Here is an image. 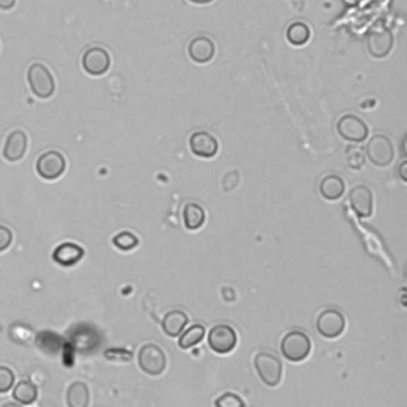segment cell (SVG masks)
Segmentation results:
<instances>
[{"mask_svg": "<svg viewBox=\"0 0 407 407\" xmlns=\"http://www.w3.org/2000/svg\"><path fill=\"white\" fill-rule=\"evenodd\" d=\"M281 355L290 363H300L308 360L312 353L310 337L303 331H290L284 336L280 344Z\"/></svg>", "mask_w": 407, "mask_h": 407, "instance_id": "2", "label": "cell"}, {"mask_svg": "<svg viewBox=\"0 0 407 407\" xmlns=\"http://www.w3.org/2000/svg\"><path fill=\"white\" fill-rule=\"evenodd\" d=\"M253 365L256 374L266 387L274 388L280 385L281 379H284V365L274 353L258 352L255 355Z\"/></svg>", "mask_w": 407, "mask_h": 407, "instance_id": "1", "label": "cell"}, {"mask_svg": "<svg viewBox=\"0 0 407 407\" xmlns=\"http://www.w3.org/2000/svg\"><path fill=\"white\" fill-rule=\"evenodd\" d=\"M406 167H407V162L404 161L403 164H401V180H403V181H407V175L404 174V169H406Z\"/></svg>", "mask_w": 407, "mask_h": 407, "instance_id": "29", "label": "cell"}, {"mask_svg": "<svg viewBox=\"0 0 407 407\" xmlns=\"http://www.w3.org/2000/svg\"><path fill=\"white\" fill-rule=\"evenodd\" d=\"M367 49L377 59L387 58L393 49V34L388 28H375L367 35Z\"/></svg>", "mask_w": 407, "mask_h": 407, "instance_id": "13", "label": "cell"}, {"mask_svg": "<svg viewBox=\"0 0 407 407\" xmlns=\"http://www.w3.org/2000/svg\"><path fill=\"white\" fill-rule=\"evenodd\" d=\"M137 363L143 372L158 377L167 367V356L159 346L156 344H145L140 347L139 355H137Z\"/></svg>", "mask_w": 407, "mask_h": 407, "instance_id": "4", "label": "cell"}, {"mask_svg": "<svg viewBox=\"0 0 407 407\" xmlns=\"http://www.w3.org/2000/svg\"><path fill=\"white\" fill-rule=\"evenodd\" d=\"M15 385V372L10 367L0 366V393H7Z\"/></svg>", "mask_w": 407, "mask_h": 407, "instance_id": "26", "label": "cell"}, {"mask_svg": "<svg viewBox=\"0 0 407 407\" xmlns=\"http://www.w3.org/2000/svg\"><path fill=\"white\" fill-rule=\"evenodd\" d=\"M15 5H16V0H0V10L2 11L13 10Z\"/></svg>", "mask_w": 407, "mask_h": 407, "instance_id": "28", "label": "cell"}, {"mask_svg": "<svg viewBox=\"0 0 407 407\" xmlns=\"http://www.w3.org/2000/svg\"><path fill=\"white\" fill-rule=\"evenodd\" d=\"M348 204L360 218H371L374 214V194L366 185H356L348 194Z\"/></svg>", "mask_w": 407, "mask_h": 407, "instance_id": "11", "label": "cell"}, {"mask_svg": "<svg viewBox=\"0 0 407 407\" xmlns=\"http://www.w3.org/2000/svg\"><path fill=\"white\" fill-rule=\"evenodd\" d=\"M344 193H346V181L341 175L329 174L322 178L320 194L323 199L334 202V200H339L344 196Z\"/></svg>", "mask_w": 407, "mask_h": 407, "instance_id": "17", "label": "cell"}, {"mask_svg": "<svg viewBox=\"0 0 407 407\" xmlns=\"http://www.w3.org/2000/svg\"><path fill=\"white\" fill-rule=\"evenodd\" d=\"M215 407H245V401H243L237 393H223L221 396L215 399Z\"/></svg>", "mask_w": 407, "mask_h": 407, "instance_id": "25", "label": "cell"}, {"mask_svg": "<svg viewBox=\"0 0 407 407\" xmlns=\"http://www.w3.org/2000/svg\"><path fill=\"white\" fill-rule=\"evenodd\" d=\"M205 337V328L202 324H193V327L186 328L183 333L178 336V347L183 350H190L193 347L199 346Z\"/></svg>", "mask_w": 407, "mask_h": 407, "instance_id": "21", "label": "cell"}, {"mask_svg": "<svg viewBox=\"0 0 407 407\" xmlns=\"http://www.w3.org/2000/svg\"><path fill=\"white\" fill-rule=\"evenodd\" d=\"M81 66H83V71L87 75H91V77H102V75L109 72L111 66L110 53L102 47L87 48L83 58H81Z\"/></svg>", "mask_w": 407, "mask_h": 407, "instance_id": "9", "label": "cell"}, {"mask_svg": "<svg viewBox=\"0 0 407 407\" xmlns=\"http://www.w3.org/2000/svg\"><path fill=\"white\" fill-rule=\"evenodd\" d=\"M366 156L375 167H388L394 161L391 140L384 134L372 135L366 147Z\"/></svg>", "mask_w": 407, "mask_h": 407, "instance_id": "6", "label": "cell"}, {"mask_svg": "<svg viewBox=\"0 0 407 407\" xmlns=\"http://www.w3.org/2000/svg\"><path fill=\"white\" fill-rule=\"evenodd\" d=\"M85 250L73 242H64L54 248L53 260L62 267H72L83 258Z\"/></svg>", "mask_w": 407, "mask_h": 407, "instance_id": "16", "label": "cell"}, {"mask_svg": "<svg viewBox=\"0 0 407 407\" xmlns=\"http://www.w3.org/2000/svg\"><path fill=\"white\" fill-rule=\"evenodd\" d=\"M190 150L198 158L210 159L218 154L220 143H218L217 137L207 133V130H198L190 137Z\"/></svg>", "mask_w": 407, "mask_h": 407, "instance_id": "12", "label": "cell"}, {"mask_svg": "<svg viewBox=\"0 0 407 407\" xmlns=\"http://www.w3.org/2000/svg\"><path fill=\"white\" fill-rule=\"evenodd\" d=\"M347 328L346 315L336 309L323 310L317 318V329L324 339H337Z\"/></svg>", "mask_w": 407, "mask_h": 407, "instance_id": "8", "label": "cell"}, {"mask_svg": "<svg viewBox=\"0 0 407 407\" xmlns=\"http://www.w3.org/2000/svg\"><path fill=\"white\" fill-rule=\"evenodd\" d=\"M337 134L347 142L361 143L367 139L369 128L360 116L347 114L341 116L339 121H337Z\"/></svg>", "mask_w": 407, "mask_h": 407, "instance_id": "10", "label": "cell"}, {"mask_svg": "<svg viewBox=\"0 0 407 407\" xmlns=\"http://www.w3.org/2000/svg\"><path fill=\"white\" fill-rule=\"evenodd\" d=\"M13 242V233L4 224H0V253L5 252Z\"/></svg>", "mask_w": 407, "mask_h": 407, "instance_id": "27", "label": "cell"}, {"mask_svg": "<svg viewBox=\"0 0 407 407\" xmlns=\"http://www.w3.org/2000/svg\"><path fill=\"white\" fill-rule=\"evenodd\" d=\"M2 407H21V404H16V403H5Z\"/></svg>", "mask_w": 407, "mask_h": 407, "instance_id": "31", "label": "cell"}, {"mask_svg": "<svg viewBox=\"0 0 407 407\" xmlns=\"http://www.w3.org/2000/svg\"><path fill=\"white\" fill-rule=\"evenodd\" d=\"M191 4H196V5H207V4H212L214 0H190Z\"/></svg>", "mask_w": 407, "mask_h": 407, "instance_id": "30", "label": "cell"}, {"mask_svg": "<svg viewBox=\"0 0 407 407\" xmlns=\"http://www.w3.org/2000/svg\"><path fill=\"white\" fill-rule=\"evenodd\" d=\"M190 318L183 310H171L162 318V331L169 337H178L186 329Z\"/></svg>", "mask_w": 407, "mask_h": 407, "instance_id": "18", "label": "cell"}, {"mask_svg": "<svg viewBox=\"0 0 407 407\" xmlns=\"http://www.w3.org/2000/svg\"><path fill=\"white\" fill-rule=\"evenodd\" d=\"M67 406L68 407H90L91 403V393L90 388L85 384V382L77 380L71 384V387L67 388Z\"/></svg>", "mask_w": 407, "mask_h": 407, "instance_id": "19", "label": "cell"}, {"mask_svg": "<svg viewBox=\"0 0 407 407\" xmlns=\"http://www.w3.org/2000/svg\"><path fill=\"white\" fill-rule=\"evenodd\" d=\"M29 147L28 134L23 129H15L7 135L4 145V158L8 162H18L26 156Z\"/></svg>", "mask_w": 407, "mask_h": 407, "instance_id": "15", "label": "cell"}, {"mask_svg": "<svg viewBox=\"0 0 407 407\" xmlns=\"http://www.w3.org/2000/svg\"><path fill=\"white\" fill-rule=\"evenodd\" d=\"M217 54L215 42L207 35H198L188 45V56L196 64H209Z\"/></svg>", "mask_w": 407, "mask_h": 407, "instance_id": "14", "label": "cell"}, {"mask_svg": "<svg viewBox=\"0 0 407 407\" xmlns=\"http://www.w3.org/2000/svg\"><path fill=\"white\" fill-rule=\"evenodd\" d=\"M286 39L294 47H303L310 40V28L305 23H293L286 30Z\"/></svg>", "mask_w": 407, "mask_h": 407, "instance_id": "23", "label": "cell"}, {"mask_svg": "<svg viewBox=\"0 0 407 407\" xmlns=\"http://www.w3.org/2000/svg\"><path fill=\"white\" fill-rule=\"evenodd\" d=\"M28 83L34 96L39 99L53 97L56 91V81L49 68L42 62H34L28 68Z\"/></svg>", "mask_w": 407, "mask_h": 407, "instance_id": "3", "label": "cell"}, {"mask_svg": "<svg viewBox=\"0 0 407 407\" xmlns=\"http://www.w3.org/2000/svg\"><path fill=\"white\" fill-rule=\"evenodd\" d=\"M35 169L43 180H58L66 172L67 161L58 150H48L39 156Z\"/></svg>", "mask_w": 407, "mask_h": 407, "instance_id": "7", "label": "cell"}, {"mask_svg": "<svg viewBox=\"0 0 407 407\" xmlns=\"http://www.w3.org/2000/svg\"><path fill=\"white\" fill-rule=\"evenodd\" d=\"M237 333L236 329L226 323L215 324L214 328L209 331L207 342L209 347L212 348V352H215L217 355H229L231 352H234V348L237 347Z\"/></svg>", "mask_w": 407, "mask_h": 407, "instance_id": "5", "label": "cell"}, {"mask_svg": "<svg viewBox=\"0 0 407 407\" xmlns=\"http://www.w3.org/2000/svg\"><path fill=\"white\" fill-rule=\"evenodd\" d=\"M37 396H39V391H37V387L29 380H21L18 382L16 387L13 388V398L18 403L23 406H29L35 403Z\"/></svg>", "mask_w": 407, "mask_h": 407, "instance_id": "22", "label": "cell"}, {"mask_svg": "<svg viewBox=\"0 0 407 407\" xmlns=\"http://www.w3.org/2000/svg\"><path fill=\"white\" fill-rule=\"evenodd\" d=\"M111 242H114V245L118 250H121V252H133L140 243L139 237L134 233H130V231H123V233L116 234L114 239H111Z\"/></svg>", "mask_w": 407, "mask_h": 407, "instance_id": "24", "label": "cell"}, {"mask_svg": "<svg viewBox=\"0 0 407 407\" xmlns=\"http://www.w3.org/2000/svg\"><path fill=\"white\" fill-rule=\"evenodd\" d=\"M207 214L205 209L198 202H188L183 209V223L188 231H198L205 224Z\"/></svg>", "mask_w": 407, "mask_h": 407, "instance_id": "20", "label": "cell"}]
</instances>
